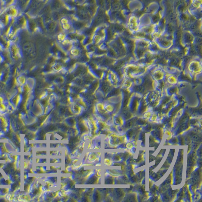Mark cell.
Masks as SVG:
<instances>
[{
  "label": "cell",
  "instance_id": "obj_5",
  "mask_svg": "<svg viewBox=\"0 0 202 202\" xmlns=\"http://www.w3.org/2000/svg\"><path fill=\"white\" fill-rule=\"evenodd\" d=\"M167 80L169 83H171L172 84H173L174 83H176V81H177L175 76H174V75H169L168 77Z\"/></svg>",
  "mask_w": 202,
  "mask_h": 202
},
{
  "label": "cell",
  "instance_id": "obj_10",
  "mask_svg": "<svg viewBox=\"0 0 202 202\" xmlns=\"http://www.w3.org/2000/svg\"><path fill=\"white\" fill-rule=\"evenodd\" d=\"M60 22H61V23L62 24H66V23H69V20L67 18H62L61 19V20H60Z\"/></svg>",
  "mask_w": 202,
  "mask_h": 202
},
{
  "label": "cell",
  "instance_id": "obj_1",
  "mask_svg": "<svg viewBox=\"0 0 202 202\" xmlns=\"http://www.w3.org/2000/svg\"><path fill=\"white\" fill-rule=\"evenodd\" d=\"M146 71V67L142 64H130L125 67V73L127 77H140Z\"/></svg>",
  "mask_w": 202,
  "mask_h": 202
},
{
  "label": "cell",
  "instance_id": "obj_8",
  "mask_svg": "<svg viewBox=\"0 0 202 202\" xmlns=\"http://www.w3.org/2000/svg\"><path fill=\"white\" fill-rule=\"evenodd\" d=\"M66 34H63V33H61V34H59V35H58V39L59 41H61V42L64 41L66 39Z\"/></svg>",
  "mask_w": 202,
  "mask_h": 202
},
{
  "label": "cell",
  "instance_id": "obj_9",
  "mask_svg": "<svg viewBox=\"0 0 202 202\" xmlns=\"http://www.w3.org/2000/svg\"><path fill=\"white\" fill-rule=\"evenodd\" d=\"M18 81L20 84H24V83H25V78H24L23 76H21L19 77L18 79Z\"/></svg>",
  "mask_w": 202,
  "mask_h": 202
},
{
  "label": "cell",
  "instance_id": "obj_7",
  "mask_svg": "<svg viewBox=\"0 0 202 202\" xmlns=\"http://www.w3.org/2000/svg\"><path fill=\"white\" fill-rule=\"evenodd\" d=\"M62 27L63 29H64L65 31H67L69 30V29H70L71 28V24L69 23H66V24H62Z\"/></svg>",
  "mask_w": 202,
  "mask_h": 202
},
{
  "label": "cell",
  "instance_id": "obj_6",
  "mask_svg": "<svg viewBox=\"0 0 202 202\" xmlns=\"http://www.w3.org/2000/svg\"><path fill=\"white\" fill-rule=\"evenodd\" d=\"M70 52L71 54L73 55V56H78L80 54V52H79V50L78 49H77V48H74V49H72L70 50Z\"/></svg>",
  "mask_w": 202,
  "mask_h": 202
},
{
  "label": "cell",
  "instance_id": "obj_4",
  "mask_svg": "<svg viewBox=\"0 0 202 202\" xmlns=\"http://www.w3.org/2000/svg\"><path fill=\"white\" fill-rule=\"evenodd\" d=\"M153 76L155 79L158 80L163 79L164 77H166V75L161 69H157L153 71Z\"/></svg>",
  "mask_w": 202,
  "mask_h": 202
},
{
  "label": "cell",
  "instance_id": "obj_3",
  "mask_svg": "<svg viewBox=\"0 0 202 202\" xmlns=\"http://www.w3.org/2000/svg\"><path fill=\"white\" fill-rule=\"evenodd\" d=\"M128 24L129 29L132 32H137L141 29L140 22L138 21V18L135 16L130 17V18H129Z\"/></svg>",
  "mask_w": 202,
  "mask_h": 202
},
{
  "label": "cell",
  "instance_id": "obj_2",
  "mask_svg": "<svg viewBox=\"0 0 202 202\" xmlns=\"http://www.w3.org/2000/svg\"><path fill=\"white\" fill-rule=\"evenodd\" d=\"M188 68L191 73L194 75H198L202 71L201 63L198 60H194L191 62Z\"/></svg>",
  "mask_w": 202,
  "mask_h": 202
}]
</instances>
